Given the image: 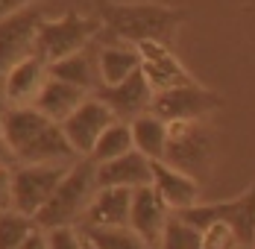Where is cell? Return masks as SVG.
I'll list each match as a JSON object with an SVG mask.
<instances>
[{
	"mask_svg": "<svg viewBox=\"0 0 255 249\" xmlns=\"http://www.w3.org/2000/svg\"><path fill=\"white\" fill-rule=\"evenodd\" d=\"M0 138L21 164H74L79 161L62 124L41 115L35 106H6Z\"/></svg>",
	"mask_w": 255,
	"mask_h": 249,
	"instance_id": "obj_1",
	"label": "cell"
},
{
	"mask_svg": "<svg viewBox=\"0 0 255 249\" xmlns=\"http://www.w3.org/2000/svg\"><path fill=\"white\" fill-rule=\"evenodd\" d=\"M103 24L127 44H170L179 24L185 21L182 9H170L161 3H109L100 12Z\"/></svg>",
	"mask_w": 255,
	"mask_h": 249,
	"instance_id": "obj_2",
	"label": "cell"
},
{
	"mask_svg": "<svg viewBox=\"0 0 255 249\" xmlns=\"http://www.w3.org/2000/svg\"><path fill=\"white\" fill-rule=\"evenodd\" d=\"M97 161L91 155L79 158L71 164V170L65 173V179L59 182L56 194L50 197V202L35 214L38 229L50 232L59 226H74L77 220L85 217V208L91 205V199L97 194Z\"/></svg>",
	"mask_w": 255,
	"mask_h": 249,
	"instance_id": "obj_3",
	"label": "cell"
},
{
	"mask_svg": "<svg viewBox=\"0 0 255 249\" xmlns=\"http://www.w3.org/2000/svg\"><path fill=\"white\" fill-rule=\"evenodd\" d=\"M100 21L97 18H88V15H79V12H65L59 18H47L41 29H38V38H35V53L50 65L59 62L71 53L88 44L91 35H97Z\"/></svg>",
	"mask_w": 255,
	"mask_h": 249,
	"instance_id": "obj_4",
	"label": "cell"
},
{
	"mask_svg": "<svg viewBox=\"0 0 255 249\" xmlns=\"http://www.w3.org/2000/svg\"><path fill=\"white\" fill-rule=\"evenodd\" d=\"M164 161L197 182L205 176L211 161V135L200 121H173L167 124V152Z\"/></svg>",
	"mask_w": 255,
	"mask_h": 249,
	"instance_id": "obj_5",
	"label": "cell"
},
{
	"mask_svg": "<svg viewBox=\"0 0 255 249\" xmlns=\"http://www.w3.org/2000/svg\"><path fill=\"white\" fill-rule=\"evenodd\" d=\"M71 170V164H21L12 167V208L26 217H35L50 197L56 194L59 182Z\"/></svg>",
	"mask_w": 255,
	"mask_h": 249,
	"instance_id": "obj_6",
	"label": "cell"
},
{
	"mask_svg": "<svg viewBox=\"0 0 255 249\" xmlns=\"http://www.w3.org/2000/svg\"><path fill=\"white\" fill-rule=\"evenodd\" d=\"M44 21H47L44 9L35 3L0 21V85H3V76L18 62L35 53V38Z\"/></svg>",
	"mask_w": 255,
	"mask_h": 249,
	"instance_id": "obj_7",
	"label": "cell"
},
{
	"mask_svg": "<svg viewBox=\"0 0 255 249\" xmlns=\"http://www.w3.org/2000/svg\"><path fill=\"white\" fill-rule=\"evenodd\" d=\"M223 100L214 91H208L197 82H185L176 88H164L153 97V115H158L161 121L173 124V121H200L203 115H208L211 109H217Z\"/></svg>",
	"mask_w": 255,
	"mask_h": 249,
	"instance_id": "obj_8",
	"label": "cell"
},
{
	"mask_svg": "<svg viewBox=\"0 0 255 249\" xmlns=\"http://www.w3.org/2000/svg\"><path fill=\"white\" fill-rule=\"evenodd\" d=\"M115 121H118L115 112L100 97H85L79 103L77 112H71V118L62 121V129L68 135L71 147L77 149V155L85 158V155L94 152V144H97V138L106 132V126L115 124Z\"/></svg>",
	"mask_w": 255,
	"mask_h": 249,
	"instance_id": "obj_9",
	"label": "cell"
},
{
	"mask_svg": "<svg viewBox=\"0 0 255 249\" xmlns=\"http://www.w3.org/2000/svg\"><path fill=\"white\" fill-rule=\"evenodd\" d=\"M170 208L167 202L158 197L153 185H144V188H135L132 191V211H129V229L147 244L150 249L161 247V238H164V226L170 220Z\"/></svg>",
	"mask_w": 255,
	"mask_h": 249,
	"instance_id": "obj_10",
	"label": "cell"
},
{
	"mask_svg": "<svg viewBox=\"0 0 255 249\" xmlns=\"http://www.w3.org/2000/svg\"><path fill=\"white\" fill-rule=\"evenodd\" d=\"M94 94L115 112L118 121H124V118H132V121H135V118H141V115H147V112L153 109L155 88L150 85L147 74L138 68V71L132 76H127L124 82H118V85H100Z\"/></svg>",
	"mask_w": 255,
	"mask_h": 249,
	"instance_id": "obj_11",
	"label": "cell"
},
{
	"mask_svg": "<svg viewBox=\"0 0 255 249\" xmlns=\"http://www.w3.org/2000/svg\"><path fill=\"white\" fill-rule=\"evenodd\" d=\"M47 79H50V65L38 53L26 56L24 62H18L9 74L3 76L0 88H3L6 106H32Z\"/></svg>",
	"mask_w": 255,
	"mask_h": 249,
	"instance_id": "obj_12",
	"label": "cell"
},
{
	"mask_svg": "<svg viewBox=\"0 0 255 249\" xmlns=\"http://www.w3.org/2000/svg\"><path fill=\"white\" fill-rule=\"evenodd\" d=\"M97 185L100 188H132V191L153 185V161L144 152L129 149L127 155L97 164Z\"/></svg>",
	"mask_w": 255,
	"mask_h": 249,
	"instance_id": "obj_13",
	"label": "cell"
},
{
	"mask_svg": "<svg viewBox=\"0 0 255 249\" xmlns=\"http://www.w3.org/2000/svg\"><path fill=\"white\" fill-rule=\"evenodd\" d=\"M141 50V71L147 74L150 85L158 91L164 88H176V85H185V82H194L188 71L176 62V56L164 44H155V41H144V44H135Z\"/></svg>",
	"mask_w": 255,
	"mask_h": 249,
	"instance_id": "obj_14",
	"label": "cell"
},
{
	"mask_svg": "<svg viewBox=\"0 0 255 249\" xmlns=\"http://www.w3.org/2000/svg\"><path fill=\"white\" fill-rule=\"evenodd\" d=\"M153 188L158 191V197L167 202L170 211L191 208L200 199V182L194 176L170 167L167 161H153Z\"/></svg>",
	"mask_w": 255,
	"mask_h": 249,
	"instance_id": "obj_15",
	"label": "cell"
},
{
	"mask_svg": "<svg viewBox=\"0 0 255 249\" xmlns=\"http://www.w3.org/2000/svg\"><path fill=\"white\" fill-rule=\"evenodd\" d=\"M132 188H97L91 205L85 208L82 226H129Z\"/></svg>",
	"mask_w": 255,
	"mask_h": 249,
	"instance_id": "obj_16",
	"label": "cell"
},
{
	"mask_svg": "<svg viewBox=\"0 0 255 249\" xmlns=\"http://www.w3.org/2000/svg\"><path fill=\"white\" fill-rule=\"evenodd\" d=\"M85 94H88V91H82V88L71 85V82H62V79L50 76V79L44 82V88L38 91V97H35L32 106H35L41 115H47L50 121L62 124V121L71 118V112L79 109V103L85 100Z\"/></svg>",
	"mask_w": 255,
	"mask_h": 249,
	"instance_id": "obj_17",
	"label": "cell"
},
{
	"mask_svg": "<svg viewBox=\"0 0 255 249\" xmlns=\"http://www.w3.org/2000/svg\"><path fill=\"white\" fill-rule=\"evenodd\" d=\"M141 68V50L135 44H109L97 56V74L103 85H118Z\"/></svg>",
	"mask_w": 255,
	"mask_h": 249,
	"instance_id": "obj_18",
	"label": "cell"
},
{
	"mask_svg": "<svg viewBox=\"0 0 255 249\" xmlns=\"http://www.w3.org/2000/svg\"><path fill=\"white\" fill-rule=\"evenodd\" d=\"M129 126H132L135 149L144 152L150 161H164V152H167V121H161L158 115L147 112V115L135 118Z\"/></svg>",
	"mask_w": 255,
	"mask_h": 249,
	"instance_id": "obj_19",
	"label": "cell"
},
{
	"mask_svg": "<svg viewBox=\"0 0 255 249\" xmlns=\"http://www.w3.org/2000/svg\"><path fill=\"white\" fill-rule=\"evenodd\" d=\"M79 232L94 249H150L129 226H82Z\"/></svg>",
	"mask_w": 255,
	"mask_h": 249,
	"instance_id": "obj_20",
	"label": "cell"
},
{
	"mask_svg": "<svg viewBox=\"0 0 255 249\" xmlns=\"http://www.w3.org/2000/svg\"><path fill=\"white\" fill-rule=\"evenodd\" d=\"M129 149H135L132 126H129L127 121H115V124L106 126V132L97 138L91 158H94L97 164H103V161H112V158H118V155H127Z\"/></svg>",
	"mask_w": 255,
	"mask_h": 249,
	"instance_id": "obj_21",
	"label": "cell"
},
{
	"mask_svg": "<svg viewBox=\"0 0 255 249\" xmlns=\"http://www.w3.org/2000/svg\"><path fill=\"white\" fill-rule=\"evenodd\" d=\"M50 76L62 79V82H71V85H77L82 91L94 88V71H91V62L82 56V50L59 59V62H50Z\"/></svg>",
	"mask_w": 255,
	"mask_h": 249,
	"instance_id": "obj_22",
	"label": "cell"
},
{
	"mask_svg": "<svg viewBox=\"0 0 255 249\" xmlns=\"http://www.w3.org/2000/svg\"><path fill=\"white\" fill-rule=\"evenodd\" d=\"M32 232H38L35 217H26L21 211L0 214V249H21Z\"/></svg>",
	"mask_w": 255,
	"mask_h": 249,
	"instance_id": "obj_23",
	"label": "cell"
},
{
	"mask_svg": "<svg viewBox=\"0 0 255 249\" xmlns=\"http://www.w3.org/2000/svg\"><path fill=\"white\" fill-rule=\"evenodd\" d=\"M158 249H203V232L173 211L164 226V238H161Z\"/></svg>",
	"mask_w": 255,
	"mask_h": 249,
	"instance_id": "obj_24",
	"label": "cell"
},
{
	"mask_svg": "<svg viewBox=\"0 0 255 249\" xmlns=\"http://www.w3.org/2000/svg\"><path fill=\"white\" fill-rule=\"evenodd\" d=\"M200 232H203V249H235L238 247L235 229H232L229 223H223V220L205 226V229H200Z\"/></svg>",
	"mask_w": 255,
	"mask_h": 249,
	"instance_id": "obj_25",
	"label": "cell"
},
{
	"mask_svg": "<svg viewBox=\"0 0 255 249\" xmlns=\"http://www.w3.org/2000/svg\"><path fill=\"white\" fill-rule=\"evenodd\" d=\"M47 249H85V238L74 226H59L47 232Z\"/></svg>",
	"mask_w": 255,
	"mask_h": 249,
	"instance_id": "obj_26",
	"label": "cell"
},
{
	"mask_svg": "<svg viewBox=\"0 0 255 249\" xmlns=\"http://www.w3.org/2000/svg\"><path fill=\"white\" fill-rule=\"evenodd\" d=\"M12 208V167H0V214Z\"/></svg>",
	"mask_w": 255,
	"mask_h": 249,
	"instance_id": "obj_27",
	"label": "cell"
},
{
	"mask_svg": "<svg viewBox=\"0 0 255 249\" xmlns=\"http://www.w3.org/2000/svg\"><path fill=\"white\" fill-rule=\"evenodd\" d=\"M32 3L35 0H0V21L15 15V12H21V9H26V6H32Z\"/></svg>",
	"mask_w": 255,
	"mask_h": 249,
	"instance_id": "obj_28",
	"label": "cell"
},
{
	"mask_svg": "<svg viewBox=\"0 0 255 249\" xmlns=\"http://www.w3.org/2000/svg\"><path fill=\"white\" fill-rule=\"evenodd\" d=\"M21 249H47V232H44V229L32 232V235L26 238V244H24Z\"/></svg>",
	"mask_w": 255,
	"mask_h": 249,
	"instance_id": "obj_29",
	"label": "cell"
},
{
	"mask_svg": "<svg viewBox=\"0 0 255 249\" xmlns=\"http://www.w3.org/2000/svg\"><path fill=\"white\" fill-rule=\"evenodd\" d=\"M12 161H15V155H12V149L6 147V144H3V138H0V167H9Z\"/></svg>",
	"mask_w": 255,
	"mask_h": 249,
	"instance_id": "obj_30",
	"label": "cell"
},
{
	"mask_svg": "<svg viewBox=\"0 0 255 249\" xmlns=\"http://www.w3.org/2000/svg\"><path fill=\"white\" fill-rule=\"evenodd\" d=\"M235 249H255V247H253V244H238Z\"/></svg>",
	"mask_w": 255,
	"mask_h": 249,
	"instance_id": "obj_31",
	"label": "cell"
},
{
	"mask_svg": "<svg viewBox=\"0 0 255 249\" xmlns=\"http://www.w3.org/2000/svg\"><path fill=\"white\" fill-rule=\"evenodd\" d=\"M82 238H85V235H82ZM85 249H94V244H88V241H85Z\"/></svg>",
	"mask_w": 255,
	"mask_h": 249,
	"instance_id": "obj_32",
	"label": "cell"
},
{
	"mask_svg": "<svg viewBox=\"0 0 255 249\" xmlns=\"http://www.w3.org/2000/svg\"><path fill=\"white\" fill-rule=\"evenodd\" d=\"M253 247H255V244H253Z\"/></svg>",
	"mask_w": 255,
	"mask_h": 249,
	"instance_id": "obj_33",
	"label": "cell"
}]
</instances>
